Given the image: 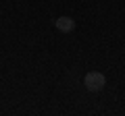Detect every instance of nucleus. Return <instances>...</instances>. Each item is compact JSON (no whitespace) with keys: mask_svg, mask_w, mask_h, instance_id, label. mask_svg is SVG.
<instances>
[{"mask_svg":"<svg viewBox=\"0 0 125 116\" xmlns=\"http://www.w3.org/2000/svg\"><path fill=\"white\" fill-rule=\"evenodd\" d=\"M54 25H56V29L61 33H71L73 29H75V21H73L71 17H58L56 21H54Z\"/></svg>","mask_w":125,"mask_h":116,"instance_id":"f03ea898","label":"nucleus"},{"mask_svg":"<svg viewBox=\"0 0 125 116\" xmlns=\"http://www.w3.org/2000/svg\"><path fill=\"white\" fill-rule=\"evenodd\" d=\"M83 85H85L88 91L98 93V91L104 89V85H106V77H104L102 73H98V71H92V73H88V75L83 77Z\"/></svg>","mask_w":125,"mask_h":116,"instance_id":"f257e3e1","label":"nucleus"}]
</instances>
